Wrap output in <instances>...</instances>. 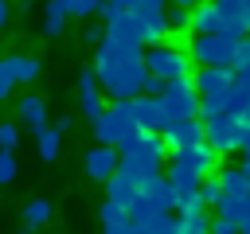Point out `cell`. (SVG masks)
<instances>
[{"label":"cell","instance_id":"obj_1","mask_svg":"<svg viewBox=\"0 0 250 234\" xmlns=\"http://www.w3.org/2000/svg\"><path fill=\"white\" fill-rule=\"evenodd\" d=\"M94 78H98V90L109 94L113 101H133L141 94V82H145V51L141 47H125V43H113V39H102L98 43V55H94Z\"/></svg>","mask_w":250,"mask_h":234},{"label":"cell","instance_id":"obj_2","mask_svg":"<svg viewBox=\"0 0 250 234\" xmlns=\"http://www.w3.org/2000/svg\"><path fill=\"white\" fill-rule=\"evenodd\" d=\"M219 156L207 148V144H199V148H188V152H172V164H168V183L176 187V191H188V187H199L219 164H215Z\"/></svg>","mask_w":250,"mask_h":234},{"label":"cell","instance_id":"obj_3","mask_svg":"<svg viewBox=\"0 0 250 234\" xmlns=\"http://www.w3.org/2000/svg\"><path fill=\"white\" fill-rule=\"evenodd\" d=\"M145 70H148L152 78H160V82H176V78H191V74H195L188 51H184L176 39H164V43L148 47V51H145Z\"/></svg>","mask_w":250,"mask_h":234},{"label":"cell","instance_id":"obj_4","mask_svg":"<svg viewBox=\"0 0 250 234\" xmlns=\"http://www.w3.org/2000/svg\"><path fill=\"white\" fill-rule=\"evenodd\" d=\"M160 109H164V121L176 125V121H195L199 117V94L191 86V78H176L164 86L160 94Z\"/></svg>","mask_w":250,"mask_h":234},{"label":"cell","instance_id":"obj_5","mask_svg":"<svg viewBox=\"0 0 250 234\" xmlns=\"http://www.w3.org/2000/svg\"><path fill=\"white\" fill-rule=\"evenodd\" d=\"M242 136H246V125H242V117H234V113H219V117L203 121V144H207L215 156L242 148Z\"/></svg>","mask_w":250,"mask_h":234},{"label":"cell","instance_id":"obj_6","mask_svg":"<svg viewBox=\"0 0 250 234\" xmlns=\"http://www.w3.org/2000/svg\"><path fill=\"white\" fill-rule=\"evenodd\" d=\"M188 58L191 66H234V43H227L223 35H188Z\"/></svg>","mask_w":250,"mask_h":234},{"label":"cell","instance_id":"obj_7","mask_svg":"<svg viewBox=\"0 0 250 234\" xmlns=\"http://www.w3.org/2000/svg\"><path fill=\"white\" fill-rule=\"evenodd\" d=\"M133 129H137V125H133L129 101H113V105L94 121V136H98V144H105V148H117Z\"/></svg>","mask_w":250,"mask_h":234},{"label":"cell","instance_id":"obj_8","mask_svg":"<svg viewBox=\"0 0 250 234\" xmlns=\"http://www.w3.org/2000/svg\"><path fill=\"white\" fill-rule=\"evenodd\" d=\"M117 156H121V160H141V164H156V168H164L168 148H164V136L145 133V129H133V133L117 144Z\"/></svg>","mask_w":250,"mask_h":234},{"label":"cell","instance_id":"obj_9","mask_svg":"<svg viewBox=\"0 0 250 234\" xmlns=\"http://www.w3.org/2000/svg\"><path fill=\"white\" fill-rule=\"evenodd\" d=\"M215 12H219V20H223V39L227 43H242L246 39V31H250V20H246V4L242 0H215Z\"/></svg>","mask_w":250,"mask_h":234},{"label":"cell","instance_id":"obj_10","mask_svg":"<svg viewBox=\"0 0 250 234\" xmlns=\"http://www.w3.org/2000/svg\"><path fill=\"white\" fill-rule=\"evenodd\" d=\"M133 27H137V39H141V51L156 47L168 39V23H164V8H152V12H133Z\"/></svg>","mask_w":250,"mask_h":234},{"label":"cell","instance_id":"obj_11","mask_svg":"<svg viewBox=\"0 0 250 234\" xmlns=\"http://www.w3.org/2000/svg\"><path fill=\"white\" fill-rule=\"evenodd\" d=\"M78 109H82V117H86L90 125L105 113V98H102L98 78H94V70H90V66H86V70H78Z\"/></svg>","mask_w":250,"mask_h":234},{"label":"cell","instance_id":"obj_12","mask_svg":"<svg viewBox=\"0 0 250 234\" xmlns=\"http://www.w3.org/2000/svg\"><path fill=\"white\" fill-rule=\"evenodd\" d=\"M129 109H133V125L137 129H145V133H164L168 129V121H164V109H160V98H145V94H137L133 101H129Z\"/></svg>","mask_w":250,"mask_h":234},{"label":"cell","instance_id":"obj_13","mask_svg":"<svg viewBox=\"0 0 250 234\" xmlns=\"http://www.w3.org/2000/svg\"><path fill=\"white\" fill-rule=\"evenodd\" d=\"M160 136H164V148H168V152L199 148V144H203V121H199V117H195V121H176V125H168Z\"/></svg>","mask_w":250,"mask_h":234},{"label":"cell","instance_id":"obj_14","mask_svg":"<svg viewBox=\"0 0 250 234\" xmlns=\"http://www.w3.org/2000/svg\"><path fill=\"white\" fill-rule=\"evenodd\" d=\"M191 86H195L199 98H207V94H227V90L234 86V70H227V66H195Z\"/></svg>","mask_w":250,"mask_h":234},{"label":"cell","instance_id":"obj_15","mask_svg":"<svg viewBox=\"0 0 250 234\" xmlns=\"http://www.w3.org/2000/svg\"><path fill=\"white\" fill-rule=\"evenodd\" d=\"M141 195L152 203V211H156V214H176V203H180V195H176V187L168 183V176H156V179H148V183L141 187Z\"/></svg>","mask_w":250,"mask_h":234},{"label":"cell","instance_id":"obj_16","mask_svg":"<svg viewBox=\"0 0 250 234\" xmlns=\"http://www.w3.org/2000/svg\"><path fill=\"white\" fill-rule=\"evenodd\" d=\"M82 164H86V176H90V179H102V183H105V179L117 172L121 156H117V148L98 144V148H90V152H86V160H82Z\"/></svg>","mask_w":250,"mask_h":234},{"label":"cell","instance_id":"obj_17","mask_svg":"<svg viewBox=\"0 0 250 234\" xmlns=\"http://www.w3.org/2000/svg\"><path fill=\"white\" fill-rule=\"evenodd\" d=\"M105 187H109V191H105V203H113V207H121V211L141 195V187H137L133 179H125L121 172H113V176L105 179Z\"/></svg>","mask_w":250,"mask_h":234},{"label":"cell","instance_id":"obj_18","mask_svg":"<svg viewBox=\"0 0 250 234\" xmlns=\"http://www.w3.org/2000/svg\"><path fill=\"white\" fill-rule=\"evenodd\" d=\"M219 31H223V20L215 12V0L191 8V35H219Z\"/></svg>","mask_w":250,"mask_h":234},{"label":"cell","instance_id":"obj_19","mask_svg":"<svg viewBox=\"0 0 250 234\" xmlns=\"http://www.w3.org/2000/svg\"><path fill=\"white\" fill-rule=\"evenodd\" d=\"M20 121H23L31 133L47 129V101H43V98H35V94H27V98L20 101Z\"/></svg>","mask_w":250,"mask_h":234},{"label":"cell","instance_id":"obj_20","mask_svg":"<svg viewBox=\"0 0 250 234\" xmlns=\"http://www.w3.org/2000/svg\"><path fill=\"white\" fill-rule=\"evenodd\" d=\"M215 179H219V187H223L227 199H242V203H246V195H250V179L242 176V168H223Z\"/></svg>","mask_w":250,"mask_h":234},{"label":"cell","instance_id":"obj_21","mask_svg":"<svg viewBox=\"0 0 250 234\" xmlns=\"http://www.w3.org/2000/svg\"><path fill=\"white\" fill-rule=\"evenodd\" d=\"M125 214H129V226H141V230H148V226H152V222L160 218V214L152 211V203H148L145 195H137V199H133V203L125 207Z\"/></svg>","mask_w":250,"mask_h":234},{"label":"cell","instance_id":"obj_22","mask_svg":"<svg viewBox=\"0 0 250 234\" xmlns=\"http://www.w3.org/2000/svg\"><path fill=\"white\" fill-rule=\"evenodd\" d=\"M246 105H250V74H234V86L227 90V109L238 117Z\"/></svg>","mask_w":250,"mask_h":234},{"label":"cell","instance_id":"obj_23","mask_svg":"<svg viewBox=\"0 0 250 234\" xmlns=\"http://www.w3.org/2000/svg\"><path fill=\"white\" fill-rule=\"evenodd\" d=\"M59 140H62V133H59L55 125L39 129V133H35V152H39V160H55V156H59Z\"/></svg>","mask_w":250,"mask_h":234},{"label":"cell","instance_id":"obj_24","mask_svg":"<svg viewBox=\"0 0 250 234\" xmlns=\"http://www.w3.org/2000/svg\"><path fill=\"white\" fill-rule=\"evenodd\" d=\"M55 218V207H51V199H31L27 207H23V222L35 230V226H47Z\"/></svg>","mask_w":250,"mask_h":234},{"label":"cell","instance_id":"obj_25","mask_svg":"<svg viewBox=\"0 0 250 234\" xmlns=\"http://www.w3.org/2000/svg\"><path fill=\"white\" fill-rule=\"evenodd\" d=\"M164 23H168V39L191 35V12L188 8H164Z\"/></svg>","mask_w":250,"mask_h":234},{"label":"cell","instance_id":"obj_26","mask_svg":"<svg viewBox=\"0 0 250 234\" xmlns=\"http://www.w3.org/2000/svg\"><path fill=\"white\" fill-rule=\"evenodd\" d=\"M12 58V74H16V82H35L39 78V58H31V55H8Z\"/></svg>","mask_w":250,"mask_h":234},{"label":"cell","instance_id":"obj_27","mask_svg":"<svg viewBox=\"0 0 250 234\" xmlns=\"http://www.w3.org/2000/svg\"><path fill=\"white\" fill-rule=\"evenodd\" d=\"M215 211H219L215 218H223V222H234V226H238V222H242V214H246V203H242V199H227V195H219Z\"/></svg>","mask_w":250,"mask_h":234},{"label":"cell","instance_id":"obj_28","mask_svg":"<svg viewBox=\"0 0 250 234\" xmlns=\"http://www.w3.org/2000/svg\"><path fill=\"white\" fill-rule=\"evenodd\" d=\"M62 27H66V12H62L55 0H47V12H43V35H62Z\"/></svg>","mask_w":250,"mask_h":234},{"label":"cell","instance_id":"obj_29","mask_svg":"<svg viewBox=\"0 0 250 234\" xmlns=\"http://www.w3.org/2000/svg\"><path fill=\"white\" fill-rule=\"evenodd\" d=\"M211 214L199 211V214H180V234H211Z\"/></svg>","mask_w":250,"mask_h":234},{"label":"cell","instance_id":"obj_30","mask_svg":"<svg viewBox=\"0 0 250 234\" xmlns=\"http://www.w3.org/2000/svg\"><path fill=\"white\" fill-rule=\"evenodd\" d=\"M219 113H230V109H227V94H207V98H199V121H211V117H219Z\"/></svg>","mask_w":250,"mask_h":234},{"label":"cell","instance_id":"obj_31","mask_svg":"<svg viewBox=\"0 0 250 234\" xmlns=\"http://www.w3.org/2000/svg\"><path fill=\"white\" fill-rule=\"evenodd\" d=\"M117 16L125 12V16H133V12H152V8H164V0H105Z\"/></svg>","mask_w":250,"mask_h":234},{"label":"cell","instance_id":"obj_32","mask_svg":"<svg viewBox=\"0 0 250 234\" xmlns=\"http://www.w3.org/2000/svg\"><path fill=\"white\" fill-rule=\"evenodd\" d=\"M176 195H180V203H176L180 214H199V211H207L203 199H199V187H188V191H176Z\"/></svg>","mask_w":250,"mask_h":234},{"label":"cell","instance_id":"obj_33","mask_svg":"<svg viewBox=\"0 0 250 234\" xmlns=\"http://www.w3.org/2000/svg\"><path fill=\"white\" fill-rule=\"evenodd\" d=\"M55 4H59L66 16H94L102 0H55Z\"/></svg>","mask_w":250,"mask_h":234},{"label":"cell","instance_id":"obj_34","mask_svg":"<svg viewBox=\"0 0 250 234\" xmlns=\"http://www.w3.org/2000/svg\"><path fill=\"white\" fill-rule=\"evenodd\" d=\"M219 195H223L219 179H215V176H207V179L199 183V199H203V207H215V203H219Z\"/></svg>","mask_w":250,"mask_h":234},{"label":"cell","instance_id":"obj_35","mask_svg":"<svg viewBox=\"0 0 250 234\" xmlns=\"http://www.w3.org/2000/svg\"><path fill=\"white\" fill-rule=\"evenodd\" d=\"M16 148H20V133L12 121H4L0 125V152H16Z\"/></svg>","mask_w":250,"mask_h":234},{"label":"cell","instance_id":"obj_36","mask_svg":"<svg viewBox=\"0 0 250 234\" xmlns=\"http://www.w3.org/2000/svg\"><path fill=\"white\" fill-rule=\"evenodd\" d=\"M234 74H250V39H242L238 47H234V66H230Z\"/></svg>","mask_w":250,"mask_h":234},{"label":"cell","instance_id":"obj_37","mask_svg":"<svg viewBox=\"0 0 250 234\" xmlns=\"http://www.w3.org/2000/svg\"><path fill=\"white\" fill-rule=\"evenodd\" d=\"M12 86H16V74H12V58H0V101L12 94Z\"/></svg>","mask_w":250,"mask_h":234},{"label":"cell","instance_id":"obj_38","mask_svg":"<svg viewBox=\"0 0 250 234\" xmlns=\"http://www.w3.org/2000/svg\"><path fill=\"white\" fill-rule=\"evenodd\" d=\"M16 179V152H0V183Z\"/></svg>","mask_w":250,"mask_h":234},{"label":"cell","instance_id":"obj_39","mask_svg":"<svg viewBox=\"0 0 250 234\" xmlns=\"http://www.w3.org/2000/svg\"><path fill=\"white\" fill-rule=\"evenodd\" d=\"M164 86H168V82H160V78L145 74V82H141V94H145V98H160V94H164Z\"/></svg>","mask_w":250,"mask_h":234},{"label":"cell","instance_id":"obj_40","mask_svg":"<svg viewBox=\"0 0 250 234\" xmlns=\"http://www.w3.org/2000/svg\"><path fill=\"white\" fill-rule=\"evenodd\" d=\"M102 39H105V27L102 23H90L86 27V43H102Z\"/></svg>","mask_w":250,"mask_h":234},{"label":"cell","instance_id":"obj_41","mask_svg":"<svg viewBox=\"0 0 250 234\" xmlns=\"http://www.w3.org/2000/svg\"><path fill=\"white\" fill-rule=\"evenodd\" d=\"M199 4H203V0H172V8H188V12L199 8Z\"/></svg>","mask_w":250,"mask_h":234},{"label":"cell","instance_id":"obj_42","mask_svg":"<svg viewBox=\"0 0 250 234\" xmlns=\"http://www.w3.org/2000/svg\"><path fill=\"white\" fill-rule=\"evenodd\" d=\"M8 16H12V8H8V0H0V27L8 23Z\"/></svg>","mask_w":250,"mask_h":234},{"label":"cell","instance_id":"obj_43","mask_svg":"<svg viewBox=\"0 0 250 234\" xmlns=\"http://www.w3.org/2000/svg\"><path fill=\"white\" fill-rule=\"evenodd\" d=\"M238 234H250V207H246V214H242V222H238Z\"/></svg>","mask_w":250,"mask_h":234},{"label":"cell","instance_id":"obj_44","mask_svg":"<svg viewBox=\"0 0 250 234\" xmlns=\"http://www.w3.org/2000/svg\"><path fill=\"white\" fill-rule=\"evenodd\" d=\"M242 156H246V164H250V129H246V136H242Z\"/></svg>","mask_w":250,"mask_h":234},{"label":"cell","instance_id":"obj_45","mask_svg":"<svg viewBox=\"0 0 250 234\" xmlns=\"http://www.w3.org/2000/svg\"><path fill=\"white\" fill-rule=\"evenodd\" d=\"M129 234H148V230H141V226H129Z\"/></svg>","mask_w":250,"mask_h":234},{"label":"cell","instance_id":"obj_46","mask_svg":"<svg viewBox=\"0 0 250 234\" xmlns=\"http://www.w3.org/2000/svg\"><path fill=\"white\" fill-rule=\"evenodd\" d=\"M242 176H246V179H250V164H242Z\"/></svg>","mask_w":250,"mask_h":234},{"label":"cell","instance_id":"obj_47","mask_svg":"<svg viewBox=\"0 0 250 234\" xmlns=\"http://www.w3.org/2000/svg\"><path fill=\"white\" fill-rule=\"evenodd\" d=\"M242 4H246V20H250V0H242Z\"/></svg>","mask_w":250,"mask_h":234},{"label":"cell","instance_id":"obj_48","mask_svg":"<svg viewBox=\"0 0 250 234\" xmlns=\"http://www.w3.org/2000/svg\"><path fill=\"white\" fill-rule=\"evenodd\" d=\"M23 234H31V230H23Z\"/></svg>","mask_w":250,"mask_h":234},{"label":"cell","instance_id":"obj_49","mask_svg":"<svg viewBox=\"0 0 250 234\" xmlns=\"http://www.w3.org/2000/svg\"><path fill=\"white\" fill-rule=\"evenodd\" d=\"M246 39H250V31H246Z\"/></svg>","mask_w":250,"mask_h":234}]
</instances>
